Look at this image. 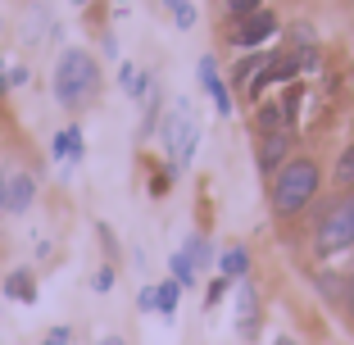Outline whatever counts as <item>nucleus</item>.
<instances>
[{"label":"nucleus","instance_id":"obj_1","mask_svg":"<svg viewBox=\"0 0 354 345\" xmlns=\"http://www.w3.org/2000/svg\"><path fill=\"white\" fill-rule=\"evenodd\" d=\"M100 86H104V73H100V64H95L91 50H82V46L59 50L55 77H50V91H55V100H59V109H68V114L86 109L95 95H100Z\"/></svg>","mask_w":354,"mask_h":345},{"label":"nucleus","instance_id":"obj_2","mask_svg":"<svg viewBox=\"0 0 354 345\" xmlns=\"http://www.w3.org/2000/svg\"><path fill=\"white\" fill-rule=\"evenodd\" d=\"M318 191H323V168L309 155H291L268 178V200H272V214H277V218L304 214L313 200H318Z\"/></svg>","mask_w":354,"mask_h":345},{"label":"nucleus","instance_id":"obj_3","mask_svg":"<svg viewBox=\"0 0 354 345\" xmlns=\"http://www.w3.org/2000/svg\"><path fill=\"white\" fill-rule=\"evenodd\" d=\"M345 250H354V191L327 200L313 223V259H336Z\"/></svg>","mask_w":354,"mask_h":345},{"label":"nucleus","instance_id":"obj_4","mask_svg":"<svg viewBox=\"0 0 354 345\" xmlns=\"http://www.w3.org/2000/svg\"><path fill=\"white\" fill-rule=\"evenodd\" d=\"M196 146H200L196 109H191V100H177V105L168 109V118H164V150H168L173 173H182V168L196 159Z\"/></svg>","mask_w":354,"mask_h":345},{"label":"nucleus","instance_id":"obj_5","mask_svg":"<svg viewBox=\"0 0 354 345\" xmlns=\"http://www.w3.org/2000/svg\"><path fill=\"white\" fill-rule=\"evenodd\" d=\"M37 200V178L28 168L0 164V214H28Z\"/></svg>","mask_w":354,"mask_h":345},{"label":"nucleus","instance_id":"obj_6","mask_svg":"<svg viewBox=\"0 0 354 345\" xmlns=\"http://www.w3.org/2000/svg\"><path fill=\"white\" fill-rule=\"evenodd\" d=\"M268 37H277V14L272 10H254V14H245V19H236L232 46H236V50H259Z\"/></svg>","mask_w":354,"mask_h":345},{"label":"nucleus","instance_id":"obj_7","mask_svg":"<svg viewBox=\"0 0 354 345\" xmlns=\"http://www.w3.org/2000/svg\"><path fill=\"white\" fill-rule=\"evenodd\" d=\"M196 77H200V91L214 100V114L232 118V86H227V77L218 73V59H214V55H200Z\"/></svg>","mask_w":354,"mask_h":345},{"label":"nucleus","instance_id":"obj_8","mask_svg":"<svg viewBox=\"0 0 354 345\" xmlns=\"http://www.w3.org/2000/svg\"><path fill=\"white\" fill-rule=\"evenodd\" d=\"M50 155H55V164L59 168H77L86 159V136H82V127L77 123H68V127H59L55 132V141H50Z\"/></svg>","mask_w":354,"mask_h":345},{"label":"nucleus","instance_id":"obj_9","mask_svg":"<svg viewBox=\"0 0 354 345\" xmlns=\"http://www.w3.org/2000/svg\"><path fill=\"white\" fill-rule=\"evenodd\" d=\"M291 146H295L291 132H259V173L263 178H272V173L291 159Z\"/></svg>","mask_w":354,"mask_h":345},{"label":"nucleus","instance_id":"obj_10","mask_svg":"<svg viewBox=\"0 0 354 345\" xmlns=\"http://www.w3.org/2000/svg\"><path fill=\"white\" fill-rule=\"evenodd\" d=\"M254 127H259V132H291L295 127V95L291 100H286V95H281V100H263L259 114H254Z\"/></svg>","mask_w":354,"mask_h":345},{"label":"nucleus","instance_id":"obj_11","mask_svg":"<svg viewBox=\"0 0 354 345\" xmlns=\"http://www.w3.org/2000/svg\"><path fill=\"white\" fill-rule=\"evenodd\" d=\"M254 323H259V295H254V286L245 282L236 291V336L241 341H254Z\"/></svg>","mask_w":354,"mask_h":345},{"label":"nucleus","instance_id":"obj_12","mask_svg":"<svg viewBox=\"0 0 354 345\" xmlns=\"http://www.w3.org/2000/svg\"><path fill=\"white\" fill-rule=\"evenodd\" d=\"M0 291L19 304H37V277H32V268H10L5 282H0Z\"/></svg>","mask_w":354,"mask_h":345},{"label":"nucleus","instance_id":"obj_13","mask_svg":"<svg viewBox=\"0 0 354 345\" xmlns=\"http://www.w3.org/2000/svg\"><path fill=\"white\" fill-rule=\"evenodd\" d=\"M118 86H123V95L136 100V105L155 91V86H150V73H146V68H136V64H118Z\"/></svg>","mask_w":354,"mask_h":345},{"label":"nucleus","instance_id":"obj_14","mask_svg":"<svg viewBox=\"0 0 354 345\" xmlns=\"http://www.w3.org/2000/svg\"><path fill=\"white\" fill-rule=\"evenodd\" d=\"M272 55L268 50H250V55H241L236 68H232V86H241V91H250V82L263 73V64H268Z\"/></svg>","mask_w":354,"mask_h":345},{"label":"nucleus","instance_id":"obj_15","mask_svg":"<svg viewBox=\"0 0 354 345\" xmlns=\"http://www.w3.org/2000/svg\"><path fill=\"white\" fill-rule=\"evenodd\" d=\"M218 272L227 282H245V277H250V250H245V245H227V250L218 254Z\"/></svg>","mask_w":354,"mask_h":345},{"label":"nucleus","instance_id":"obj_16","mask_svg":"<svg viewBox=\"0 0 354 345\" xmlns=\"http://www.w3.org/2000/svg\"><path fill=\"white\" fill-rule=\"evenodd\" d=\"M177 304H182V286L168 277V282L155 286V314L159 318H177Z\"/></svg>","mask_w":354,"mask_h":345},{"label":"nucleus","instance_id":"obj_17","mask_svg":"<svg viewBox=\"0 0 354 345\" xmlns=\"http://www.w3.org/2000/svg\"><path fill=\"white\" fill-rule=\"evenodd\" d=\"M164 10H168V19L177 23L182 32H191L200 23V10H196V0H164Z\"/></svg>","mask_w":354,"mask_h":345},{"label":"nucleus","instance_id":"obj_18","mask_svg":"<svg viewBox=\"0 0 354 345\" xmlns=\"http://www.w3.org/2000/svg\"><path fill=\"white\" fill-rule=\"evenodd\" d=\"M168 272H173V282L182 286V291H187V286H196V277H200V268L191 263V254H187V250H177L173 259H168Z\"/></svg>","mask_w":354,"mask_h":345},{"label":"nucleus","instance_id":"obj_19","mask_svg":"<svg viewBox=\"0 0 354 345\" xmlns=\"http://www.w3.org/2000/svg\"><path fill=\"white\" fill-rule=\"evenodd\" d=\"M332 182L341 191H354V141L341 150V159H336V168H332Z\"/></svg>","mask_w":354,"mask_h":345},{"label":"nucleus","instance_id":"obj_20","mask_svg":"<svg viewBox=\"0 0 354 345\" xmlns=\"http://www.w3.org/2000/svg\"><path fill=\"white\" fill-rule=\"evenodd\" d=\"M182 250L191 254V263H196V268H209V263H214V245H209L200 232H196V236H187V245H182Z\"/></svg>","mask_w":354,"mask_h":345},{"label":"nucleus","instance_id":"obj_21","mask_svg":"<svg viewBox=\"0 0 354 345\" xmlns=\"http://www.w3.org/2000/svg\"><path fill=\"white\" fill-rule=\"evenodd\" d=\"M114 282H118L114 263H100V268H95V277H91V291L95 295H109V291H114Z\"/></svg>","mask_w":354,"mask_h":345},{"label":"nucleus","instance_id":"obj_22","mask_svg":"<svg viewBox=\"0 0 354 345\" xmlns=\"http://www.w3.org/2000/svg\"><path fill=\"white\" fill-rule=\"evenodd\" d=\"M254 10H263V0H227V19L232 23L245 19V14H254Z\"/></svg>","mask_w":354,"mask_h":345},{"label":"nucleus","instance_id":"obj_23","mask_svg":"<svg viewBox=\"0 0 354 345\" xmlns=\"http://www.w3.org/2000/svg\"><path fill=\"white\" fill-rule=\"evenodd\" d=\"M223 295H227V277H214V282H209V291H205V309H214V304H223Z\"/></svg>","mask_w":354,"mask_h":345},{"label":"nucleus","instance_id":"obj_24","mask_svg":"<svg viewBox=\"0 0 354 345\" xmlns=\"http://www.w3.org/2000/svg\"><path fill=\"white\" fill-rule=\"evenodd\" d=\"M136 309H141V314H155V286H141V291H136Z\"/></svg>","mask_w":354,"mask_h":345},{"label":"nucleus","instance_id":"obj_25","mask_svg":"<svg viewBox=\"0 0 354 345\" xmlns=\"http://www.w3.org/2000/svg\"><path fill=\"white\" fill-rule=\"evenodd\" d=\"M41 345H73V327H55V332L46 336Z\"/></svg>","mask_w":354,"mask_h":345},{"label":"nucleus","instance_id":"obj_26","mask_svg":"<svg viewBox=\"0 0 354 345\" xmlns=\"http://www.w3.org/2000/svg\"><path fill=\"white\" fill-rule=\"evenodd\" d=\"M28 82H32V68L14 64V68H10V91H14V86H28Z\"/></svg>","mask_w":354,"mask_h":345},{"label":"nucleus","instance_id":"obj_27","mask_svg":"<svg viewBox=\"0 0 354 345\" xmlns=\"http://www.w3.org/2000/svg\"><path fill=\"white\" fill-rule=\"evenodd\" d=\"M100 50H104V59H118V41L104 32V41H100Z\"/></svg>","mask_w":354,"mask_h":345},{"label":"nucleus","instance_id":"obj_28","mask_svg":"<svg viewBox=\"0 0 354 345\" xmlns=\"http://www.w3.org/2000/svg\"><path fill=\"white\" fill-rule=\"evenodd\" d=\"M10 91V68H5V59H0V95Z\"/></svg>","mask_w":354,"mask_h":345},{"label":"nucleus","instance_id":"obj_29","mask_svg":"<svg viewBox=\"0 0 354 345\" xmlns=\"http://www.w3.org/2000/svg\"><path fill=\"white\" fill-rule=\"evenodd\" d=\"M95 345H127L123 336H104V341H95Z\"/></svg>","mask_w":354,"mask_h":345},{"label":"nucleus","instance_id":"obj_30","mask_svg":"<svg viewBox=\"0 0 354 345\" xmlns=\"http://www.w3.org/2000/svg\"><path fill=\"white\" fill-rule=\"evenodd\" d=\"M277 345H295V341H286V336H281V341H277Z\"/></svg>","mask_w":354,"mask_h":345},{"label":"nucleus","instance_id":"obj_31","mask_svg":"<svg viewBox=\"0 0 354 345\" xmlns=\"http://www.w3.org/2000/svg\"><path fill=\"white\" fill-rule=\"evenodd\" d=\"M73 5H86V0H73Z\"/></svg>","mask_w":354,"mask_h":345},{"label":"nucleus","instance_id":"obj_32","mask_svg":"<svg viewBox=\"0 0 354 345\" xmlns=\"http://www.w3.org/2000/svg\"><path fill=\"white\" fill-rule=\"evenodd\" d=\"M350 272H354V263H350Z\"/></svg>","mask_w":354,"mask_h":345},{"label":"nucleus","instance_id":"obj_33","mask_svg":"<svg viewBox=\"0 0 354 345\" xmlns=\"http://www.w3.org/2000/svg\"><path fill=\"white\" fill-rule=\"evenodd\" d=\"M350 5H354V0H350Z\"/></svg>","mask_w":354,"mask_h":345}]
</instances>
